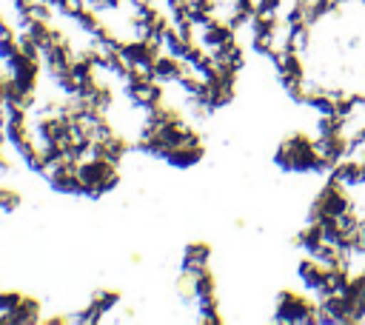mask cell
Wrapping results in <instances>:
<instances>
[{
	"label": "cell",
	"mask_w": 365,
	"mask_h": 325,
	"mask_svg": "<svg viewBox=\"0 0 365 325\" xmlns=\"http://www.w3.org/2000/svg\"><path fill=\"white\" fill-rule=\"evenodd\" d=\"M317 308H319V302L308 299L305 294L282 291L277 296V314H274V319L277 322H314L317 319Z\"/></svg>",
	"instance_id": "1"
},
{
	"label": "cell",
	"mask_w": 365,
	"mask_h": 325,
	"mask_svg": "<svg viewBox=\"0 0 365 325\" xmlns=\"http://www.w3.org/2000/svg\"><path fill=\"white\" fill-rule=\"evenodd\" d=\"M202 154H205V148H202V140H200V131H197V134H191V137H185V140H180V143H174V145L163 154V160H165L168 165H174V168H191V165H197V162L202 160Z\"/></svg>",
	"instance_id": "2"
},
{
	"label": "cell",
	"mask_w": 365,
	"mask_h": 325,
	"mask_svg": "<svg viewBox=\"0 0 365 325\" xmlns=\"http://www.w3.org/2000/svg\"><path fill=\"white\" fill-rule=\"evenodd\" d=\"M331 177L339 180L342 185H359V182H365V162H362V157H356V154L342 157L331 168Z\"/></svg>",
	"instance_id": "3"
},
{
	"label": "cell",
	"mask_w": 365,
	"mask_h": 325,
	"mask_svg": "<svg viewBox=\"0 0 365 325\" xmlns=\"http://www.w3.org/2000/svg\"><path fill=\"white\" fill-rule=\"evenodd\" d=\"M328 271H331V265L319 262V259H317V257H311V254L299 262V279H302V282H305V288H308V291H314V294L325 285Z\"/></svg>",
	"instance_id": "4"
},
{
	"label": "cell",
	"mask_w": 365,
	"mask_h": 325,
	"mask_svg": "<svg viewBox=\"0 0 365 325\" xmlns=\"http://www.w3.org/2000/svg\"><path fill=\"white\" fill-rule=\"evenodd\" d=\"M9 319H11V325H34V322H40V302L34 296L23 294L17 308L9 311Z\"/></svg>",
	"instance_id": "5"
},
{
	"label": "cell",
	"mask_w": 365,
	"mask_h": 325,
	"mask_svg": "<svg viewBox=\"0 0 365 325\" xmlns=\"http://www.w3.org/2000/svg\"><path fill=\"white\" fill-rule=\"evenodd\" d=\"M211 259V245L208 242H188L185 254H182V268L185 271H200L205 268Z\"/></svg>",
	"instance_id": "6"
},
{
	"label": "cell",
	"mask_w": 365,
	"mask_h": 325,
	"mask_svg": "<svg viewBox=\"0 0 365 325\" xmlns=\"http://www.w3.org/2000/svg\"><path fill=\"white\" fill-rule=\"evenodd\" d=\"M177 294H180V299H185V302H194L197 299V274L194 271H180V277H177Z\"/></svg>",
	"instance_id": "7"
},
{
	"label": "cell",
	"mask_w": 365,
	"mask_h": 325,
	"mask_svg": "<svg viewBox=\"0 0 365 325\" xmlns=\"http://www.w3.org/2000/svg\"><path fill=\"white\" fill-rule=\"evenodd\" d=\"M20 205V191L14 188H0V214H11Z\"/></svg>",
	"instance_id": "8"
},
{
	"label": "cell",
	"mask_w": 365,
	"mask_h": 325,
	"mask_svg": "<svg viewBox=\"0 0 365 325\" xmlns=\"http://www.w3.org/2000/svg\"><path fill=\"white\" fill-rule=\"evenodd\" d=\"M23 299L20 291H9V288H0V314H9L17 308V302Z\"/></svg>",
	"instance_id": "9"
}]
</instances>
